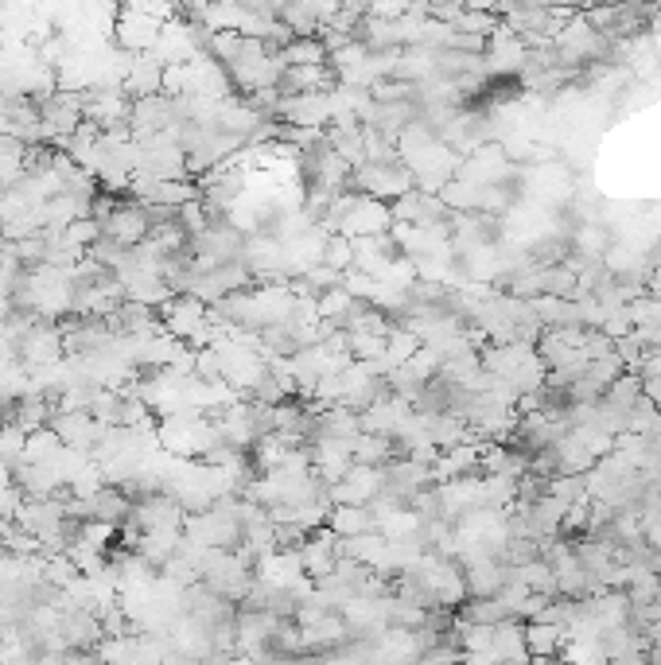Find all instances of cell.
<instances>
[{
	"label": "cell",
	"mask_w": 661,
	"mask_h": 665,
	"mask_svg": "<svg viewBox=\"0 0 661 665\" xmlns=\"http://www.w3.org/2000/svg\"><path fill=\"white\" fill-rule=\"evenodd\" d=\"M164 63L152 55V51H140L133 59V70L125 78V94L129 98H148V94H164Z\"/></svg>",
	"instance_id": "obj_11"
},
{
	"label": "cell",
	"mask_w": 661,
	"mask_h": 665,
	"mask_svg": "<svg viewBox=\"0 0 661 665\" xmlns=\"http://www.w3.org/2000/svg\"><path fill=\"white\" fill-rule=\"evenodd\" d=\"M207 312L210 304L207 300H199L195 292H183V296H168L164 304H160V319H164V331L175 335V339H191L203 323H207Z\"/></svg>",
	"instance_id": "obj_5"
},
{
	"label": "cell",
	"mask_w": 661,
	"mask_h": 665,
	"mask_svg": "<svg viewBox=\"0 0 661 665\" xmlns=\"http://www.w3.org/2000/svg\"><path fill=\"white\" fill-rule=\"evenodd\" d=\"M129 113H133V102L121 90H102V86H94L86 94V105H82V117L98 121L102 129H113L121 121H129Z\"/></svg>",
	"instance_id": "obj_10"
},
{
	"label": "cell",
	"mask_w": 661,
	"mask_h": 665,
	"mask_svg": "<svg viewBox=\"0 0 661 665\" xmlns=\"http://www.w3.org/2000/svg\"><path fill=\"white\" fill-rule=\"evenodd\" d=\"M463 580H467V595H498L506 584V564L498 557H483L463 564Z\"/></svg>",
	"instance_id": "obj_14"
},
{
	"label": "cell",
	"mask_w": 661,
	"mask_h": 665,
	"mask_svg": "<svg viewBox=\"0 0 661 665\" xmlns=\"http://www.w3.org/2000/svg\"><path fill=\"white\" fill-rule=\"evenodd\" d=\"M452 28L455 32H467V35H483L487 39L494 28H498V16L487 12V8H459L452 16Z\"/></svg>",
	"instance_id": "obj_20"
},
{
	"label": "cell",
	"mask_w": 661,
	"mask_h": 665,
	"mask_svg": "<svg viewBox=\"0 0 661 665\" xmlns=\"http://www.w3.org/2000/svg\"><path fill=\"white\" fill-rule=\"evenodd\" d=\"M160 28H164L160 20L137 12L133 4H121V8H117V24H113V43L125 47V51H133V55H140V51H152V43L160 39Z\"/></svg>",
	"instance_id": "obj_6"
},
{
	"label": "cell",
	"mask_w": 661,
	"mask_h": 665,
	"mask_svg": "<svg viewBox=\"0 0 661 665\" xmlns=\"http://www.w3.org/2000/svg\"><path fill=\"white\" fill-rule=\"evenodd\" d=\"M603 43H607V35L595 32L592 24H588V16L580 12V16H572L560 35L553 39V47H557L560 63H568V67H576V63H588V59H599L603 55Z\"/></svg>",
	"instance_id": "obj_2"
},
{
	"label": "cell",
	"mask_w": 661,
	"mask_h": 665,
	"mask_svg": "<svg viewBox=\"0 0 661 665\" xmlns=\"http://www.w3.org/2000/svg\"><path fill=\"white\" fill-rule=\"evenodd\" d=\"M51 428L63 436V444H70V448L94 452V444L102 440V432L109 424H102L90 409H74V413H55V417H51Z\"/></svg>",
	"instance_id": "obj_8"
},
{
	"label": "cell",
	"mask_w": 661,
	"mask_h": 665,
	"mask_svg": "<svg viewBox=\"0 0 661 665\" xmlns=\"http://www.w3.org/2000/svg\"><path fill=\"white\" fill-rule=\"evenodd\" d=\"M327 529H331L335 537H358V533H366V529H378V522H374V510H366V506H358V502H335V506L327 510Z\"/></svg>",
	"instance_id": "obj_13"
},
{
	"label": "cell",
	"mask_w": 661,
	"mask_h": 665,
	"mask_svg": "<svg viewBox=\"0 0 661 665\" xmlns=\"http://www.w3.org/2000/svg\"><path fill=\"white\" fill-rule=\"evenodd\" d=\"M525 650H529L533 662L560 658V650H564V627L560 623H545V619H525Z\"/></svg>",
	"instance_id": "obj_12"
},
{
	"label": "cell",
	"mask_w": 661,
	"mask_h": 665,
	"mask_svg": "<svg viewBox=\"0 0 661 665\" xmlns=\"http://www.w3.org/2000/svg\"><path fill=\"white\" fill-rule=\"evenodd\" d=\"M242 43H245L242 32H210L207 51L218 59V63H226V67H230V63L242 55Z\"/></svg>",
	"instance_id": "obj_25"
},
{
	"label": "cell",
	"mask_w": 661,
	"mask_h": 665,
	"mask_svg": "<svg viewBox=\"0 0 661 665\" xmlns=\"http://www.w3.org/2000/svg\"><path fill=\"white\" fill-rule=\"evenodd\" d=\"M308 4H312V12L319 16V28H323V24H327V20L343 8V0H308Z\"/></svg>",
	"instance_id": "obj_30"
},
{
	"label": "cell",
	"mask_w": 661,
	"mask_h": 665,
	"mask_svg": "<svg viewBox=\"0 0 661 665\" xmlns=\"http://www.w3.org/2000/svg\"><path fill=\"white\" fill-rule=\"evenodd\" d=\"M67 557L78 564V572H82V576H98V572L105 568V553L102 549H94L90 541H82V537H78V541H70Z\"/></svg>",
	"instance_id": "obj_23"
},
{
	"label": "cell",
	"mask_w": 661,
	"mask_h": 665,
	"mask_svg": "<svg viewBox=\"0 0 661 665\" xmlns=\"http://www.w3.org/2000/svg\"><path fill=\"white\" fill-rule=\"evenodd\" d=\"M545 8H588L592 0H541Z\"/></svg>",
	"instance_id": "obj_31"
},
{
	"label": "cell",
	"mask_w": 661,
	"mask_h": 665,
	"mask_svg": "<svg viewBox=\"0 0 661 665\" xmlns=\"http://www.w3.org/2000/svg\"><path fill=\"white\" fill-rule=\"evenodd\" d=\"M350 179H354L366 195H374V199H401L405 191L417 187L413 168L401 164V160H393V164H362V168H354Z\"/></svg>",
	"instance_id": "obj_1"
},
{
	"label": "cell",
	"mask_w": 661,
	"mask_h": 665,
	"mask_svg": "<svg viewBox=\"0 0 661 665\" xmlns=\"http://www.w3.org/2000/svg\"><path fill=\"white\" fill-rule=\"evenodd\" d=\"M393 226V207H385V199H374V195H354L350 210L339 222V234L347 238H362V234H389Z\"/></svg>",
	"instance_id": "obj_4"
},
{
	"label": "cell",
	"mask_w": 661,
	"mask_h": 665,
	"mask_svg": "<svg viewBox=\"0 0 661 665\" xmlns=\"http://www.w3.org/2000/svg\"><path fill=\"white\" fill-rule=\"evenodd\" d=\"M592 4H623V0H592ZM592 4H588V8H592Z\"/></svg>",
	"instance_id": "obj_33"
},
{
	"label": "cell",
	"mask_w": 661,
	"mask_h": 665,
	"mask_svg": "<svg viewBox=\"0 0 661 665\" xmlns=\"http://www.w3.org/2000/svg\"><path fill=\"white\" fill-rule=\"evenodd\" d=\"M323 261H327L331 269L347 273L350 265H354V242H350L347 234H331L327 245H323Z\"/></svg>",
	"instance_id": "obj_26"
},
{
	"label": "cell",
	"mask_w": 661,
	"mask_h": 665,
	"mask_svg": "<svg viewBox=\"0 0 661 665\" xmlns=\"http://www.w3.org/2000/svg\"><path fill=\"white\" fill-rule=\"evenodd\" d=\"M59 452H63V436L51 424H43V428L28 432V444H24V459L20 463H47V459H55Z\"/></svg>",
	"instance_id": "obj_18"
},
{
	"label": "cell",
	"mask_w": 661,
	"mask_h": 665,
	"mask_svg": "<svg viewBox=\"0 0 661 665\" xmlns=\"http://www.w3.org/2000/svg\"><path fill=\"white\" fill-rule=\"evenodd\" d=\"M413 8V0H370V16H382V20H397Z\"/></svg>",
	"instance_id": "obj_29"
},
{
	"label": "cell",
	"mask_w": 661,
	"mask_h": 665,
	"mask_svg": "<svg viewBox=\"0 0 661 665\" xmlns=\"http://www.w3.org/2000/svg\"><path fill=\"white\" fill-rule=\"evenodd\" d=\"M572 245H576V253H580L584 261H603V253H607L611 238H607L603 226H584V230H576Z\"/></svg>",
	"instance_id": "obj_22"
},
{
	"label": "cell",
	"mask_w": 661,
	"mask_h": 665,
	"mask_svg": "<svg viewBox=\"0 0 661 665\" xmlns=\"http://www.w3.org/2000/svg\"><path fill=\"white\" fill-rule=\"evenodd\" d=\"M502 0H463V8H487V12H494Z\"/></svg>",
	"instance_id": "obj_32"
},
{
	"label": "cell",
	"mask_w": 661,
	"mask_h": 665,
	"mask_svg": "<svg viewBox=\"0 0 661 665\" xmlns=\"http://www.w3.org/2000/svg\"><path fill=\"white\" fill-rule=\"evenodd\" d=\"M490 646H494L498 662H525L529 658V650H525V623L518 615L494 623V642Z\"/></svg>",
	"instance_id": "obj_15"
},
{
	"label": "cell",
	"mask_w": 661,
	"mask_h": 665,
	"mask_svg": "<svg viewBox=\"0 0 661 665\" xmlns=\"http://www.w3.org/2000/svg\"><path fill=\"white\" fill-rule=\"evenodd\" d=\"M277 117L284 121V125H312V129H327V125H331V90L280 94Z\"/></svg>",
	"instance_id": "obj_3"
},
{
	"label": "cell",
	"mask_w": 661,
	"mask_h": 665,
	"mask_svg": "<svg viewBox=\"0 0 661 665\" xmlns=\"http://www.w3.org/2000/svg\"><path fill=\"white\" fill-rule=\"evenodd\" d=\"M67 354V339H63V327H47V323H35L32 331L20 339V358L32 366H51Z\"/></svg>",
	"instance_id": "obj_7"
},
{
	"label": "cell",
	"mask_w": 661,
	"mask_h": 665,
	"mask_svg": "<svg viewBox=\"0 0 661 665\" xmlns=\"http://www.w3.org/2000/svg\"><path fill=\"white\" fill-rule=\"evenodd\" d=\"M315 304H319V315L323 319H331V323H339L343 327V319L350 315V308L358 304L354 296H350L347 288L339 284V288H327V292H315Z\"/></svg>",
	"instance_id": "obj_19"
},
{
	"label": "cell",
	"mask_w": 661,
	"mask_h": 665,
	"mask_svg": "<svg viewBox=\"0 0 661 665\" xmlns=\"http://www.w3.org/2000/svg\"><path fill=\"white\" fill-rule=\"evenodd\" d=\"M148 230H152V218H148V210L144 207H113V214L102 218V234L121 245L144 242Z\"/></svg>",
	"instance_id": "obj_9"
},
{
	"label": "cell",
	"mask_w": 661,
	"mask_h": 665,
	"mask_svg": "<svg viewBox=\"0 0 661 665\" xmlns=\"http://www.w3.org/2000/svg\"><path fill=\"white\" fill-rule=\"evenodd\" d=\"M175 222H179V226H183L187 234H195V238H199V234H207V230H210V210H207V203H203V199H187L183 207L175 210Z\"/></svg>",
	"instance_id": "obj_24"
},
{
	"label": "cell",
	"mask_w": 661,
	"mask_h": 665,
	"mask_svg": "<svg viewBox=\"0 0 661 665\" xmlns=\"http://www.w3.org/2000/svg\"><path fill=\"white\" fill-rule=\"evenodd\" d=\"M117 529H121V525L117 522H105V518H86V525H82V529H78V537H82V541H90V545H94V549H109V541H117Z\"/></svg>",
	"instance_id": "obj_27"
},
{
	"label": "cell",
	"mask_w": 661,
	"mask_h": 665,
	"mask_svg": "<svg viewBox=\"0 0 661 665\" xmlns=\"http://www.w3.org/2000/svg\"><path fill=\"white\" fill-rule=\"evenodd\" d=\"M164 94L168 98H183L187 94V63H164Z\"/></svg>",
	"instance_id": "obj_28"
},
{
	"label": "cell",
	"mask_w": 661,
	"mask_h": 665,
	"mask_svg": "<svg viewBox=\"0 0 661 665\" xmlns=\"http://www.w3.org/2000/svg\"><path fill=\"white\" fill-rule=\"evenodd\" d=\"M24 444H28V432L16 420H0V459L16 467L24 459Z\"/></svg>",
	"instance_id": "obj_21"
},
{
	"label": "cell",
	"mask_w": 661,
	"mask_h": 665,
	"mask_svg": "<svg viewBox=\"0 0 661 665\" xmlns=\"http://www.w3.org/2000/svg\"><path fill=\"white\" fill-rule=\"evenodd\" d=\"M284 63L288 67H312V63H327V47L319 35H292L284 47H280Z\"/></svg>",
	"instance_id": "obj_17"
},
{
	"label": "cell",
	"mask_w": 661,
	"mask_h": 665,
	"mask_svg": "<svg viewBox=\"0 0 661 665\" xmlns=\"http://www.w3.org/2000/svg\"><path fill=\"white\" fill-rule=\"evenodd\" d=\"M658 479H661V471H658Z\"/></svg>",
	"instance_id": "obj_34"
},
{
	"label": "cell",
	"mask_w": 661,
	"mask_h": 665,
	"mask_svg": "<svg viewBox=\"0 0 661 665\" xmlns=\"http://www.w3.org/2000/svg\"><path fill=\"white\" fill-rule=\"evenodd\" d=\"M179 545H183V529H144L137 541V553L152 568H160L172 553H179Z\"/></svg>",
	"instance_id": "obj_16"
}]
</instances>
